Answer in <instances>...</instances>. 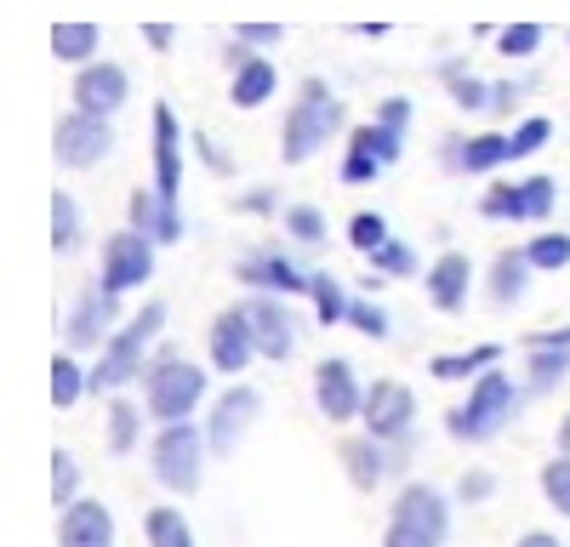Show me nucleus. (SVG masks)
Wrapping results in <instances>:
<instances>
[{
	"mask_svg": "<svg viewBox=\"0 0 570 547\" xmlns=\"http://www.w3.org/2000/svg\"><path fill=\"white\" fill-rule=\"evenodd\" d=\"M343 120H348L343 98H337V91H331L320 74H308V80L297 86V103L285 109V126H279V155H285V166L314 160L331 137L343 131Z\"/></svg>",
	"mask_w": 570,
	"mask_h": 547,
	"instance_id": "1",
	"label": "nucleus"
},
{
	"mask_svg": "<svg viewBox=\"0 0 570 547\" xmlns=\"http://www.w3.org/2000/svg\"><path fill=\"white\" fill-rule=\"evenodd\" d=\"M166 331V302H142L126 326L98 348V365H91V394H120L126 382H142L149 371V342Z\"/></svg>",
	"mask_w": 570,
	"mask_h": 547,
	"instance_id": "2",
	"label": "nucleus"
},
{
	"mask_svg": "<svg viewBox=\"0 0 570 547\" xmlns=\"http://www.w3.org/2000/svg\"><path fill=\"white\" fill-rule=\"evenodd\" d=\"M519 399H525V388H513V377L491 365L485 377L468 382V399L445 410V434L456 445H485L519 417Z\"/></svg>",
	"mask_w": 570,
	"mask_h": 547,
	"instance_id": "3",
	"label": "nucleus"
},
{
	"mask_svg": "<svg viewBox=\"0 0 570 547\" xmlns=\"http://www.w3.org/2000/svg\"><path fill=\"white\" fill-rule=\"evenodd\" d=\"M206 456H212V439L200 422H160V434L149 439V474L171 496H195L206 479Z\"/></svg>",
	"mask_w": 570,
	"mask_h": 547,
	"instance_id": "4",
	"label": "nucleus"
},
{
	"mask_svg": "<svg viewBox=\"0 0 570 547\" xmlns=\"http://www.w3.org/2000/svg\"><path fill=\"white\" fill-rule=\"evenodd\" d=\"M206 399V371L183 354H155L149 371H142V405H149L155 422H188L195 405Z\"/></svg>",
	"mask_w": 570,
	"mask_h": 547,
	"instance_id": "5",
	"label": "nucleus"
},
{
	"mask_svg": "<svg viewBox=\"0 0 570 547\" xmlns=\"http://www.w3.org/2000/svg\"><path fill=\"white\" fill-rule=\"evenodd\" d=\"M52 155H58L63 171H91V166H104V160L115 155V126L98 120V115L69 109V115L58 120V131H52Z\"/></svg>",
	"mask_w": 570,
	"mask_h": 547,
	"instance_id": "6",
	"label": "nucleus"
},
{
	"mask_svg": "<svg viewBox=\"0 0 570 547\" xmlns=\"http://www.w3.org/2000/svg\"><path fill=\"white\" fill-rule=\"evenodd\" d=\"M360 422L371 439H383V445H405L411 428H416V394L394 377H376L365 388V410H360Z\"/></svg>",
	"mask_w": 570,
	"mask_h": 547,
	"instance_id": "7",
	"label": "nucleus"
},
{
	"mask_svg": "<svg viewBox=\"0 0 570 547\" xmlns=\"http://www.w3.org/2000/svg\"><path fill=\"white\" fill-rule=\"evenodd\" d=\"M149 274H155V240L149 235H137V228H120V235L104 240V268H98V286L126 297L137 286H149Z\"/></svg>",
	"mask_w": 570,
	"mask_h": 547,
	"instance_id": "8",
	"label": "nucleus"
},
{
	"mask_svg": "<svg viewBox=\"0 0 570 547\" xmlns=\"http://www.w3.org/2000/svg\"><path fill=\"white\" fill-rule=\"evenodd\" d=\"M559 200V182L553 177H525V182H497V189H485L480 200V217L491 222H542Z\"/></svg>",
	"mask_w": 570,
	"mask_h": 547,
	"instance_id": "9",
	"label": "nucleus"
},
{
	"mask_svg": "<svg viewBox=\"0 0 570 547\" xmlns=\"http://www.w3.org/2000/svg\"><path fill=\"white\" fill-rule=\"evenodd\" d=\"M206 354H212V371H223V377H246V365L263 359L257 354V337H252V319H246V302H234V308H223L212 319Z\"/></svg>",
	"mask_w": 570,
	"mask_h": 547,
	"instance_id": "10",
	"label": "nucleus"
},
{
	"mask_svg": "<svg viewBox=\"0 0 570 547\" xmlns=\"http://www.w3.org/2000/svg\"><path fill=\"white\" fill-rule=\"evenodd\" d=\"M126 98H131V80H126V69H120V63L98 58V63H86V69H75V86H69V103H75L80 115H98V120H115V115L126 109Z\"/></svg>",
	"mask_w": 570,
	"mask_h": 547,
	"instance_id": "11",
	"label": "nucleus"
},
{
	"mask_svg": "<svg viewBox=\"0 0 570 547\" xmlns=\"http://www.w3.org/2000/svg\"><path fill=\"white\" fill-rule=\"evenodd\" d=\"M314 410H320L325 422H360L365 382L354 377L348 359H320L314 365Z\"/></svg>",
	"mask_w": 570,
	"mask_h": 547,
	"instance_id": "12",
	"label": "nucleus"
},
{
	"mask_svg": "<svg viewBox=\"0 0 570 547\" xmlns=\"http://www.w3.org/2000/svg\"><path fill=\"white\" fill-rule=\"evenodd\" d=\"M234 280L252 286V291H268V297H308L314 274H303L279 246H263V251H246L240 262H234Z\"/></svg>",
	"mask_w": 570,
	"mask_h": 547,
	"instance_id": "13",
	"label": "nucleus"
},
{
	"mask_svg": "<svg viewBox=\"0 0 570 547\" xmlns=\"http://www.w3.org/2000/svg\"><path fill=\"white\" fill-rule=\"evenodd\" d=\"M389 525L416 530V536H428V541L445 547V536H451V501H445V490H434V485H405V490L389 501Z\"/></svg>",
	"mask_w": 570,
	"mask_h": 547,
	"instance_id": "14",
	"label": "nucleus"
},
{
	"mask_svg": "<svg viewBox=\"0 0 570 547\" xmlns=\"http://www.w3.org/2000/svg\"><path fill=\"white\" fill-rule=\"evenodd\" d=\"M257 410H263V394L252 382H234L217 405H212V417H206V439H212V456H228V450H240V439L252 434L257 422Z\"/></svg>",
	"mask_w": 570,
	"mask_h": 547,
	"instance_id": "15",
	"label": "nucleus"
},
{
	"mask_svg": "<svg viewBox=\"0 0 570 547\" xmlns=\"http://www.w3.org/2000/svg\"><path fill=\"white\" fill-rule=\"evenodd\" d=\"M120 297L115 291H104V286H91V291H80L75 297V308H69V326H63V337H69V354H86V348H104L120 326Z\"/></svg>",
	"mask_w": 570,
	"mask_h": 547,
	"instance_id": "16",
	"label": "nucleus"
},
{
	"mask_svg": "<svg viewBox=\"0 0 570 547\" xmlns=\"http://www.w3.org/2000/svg\"><path fill=\"white\" fill-rule=\"evenodd\" d=\"M246 319H252V337H257V354L285 365L297 354V319L285 308V297H268V291H252L246 297Z\"/></svg>",
	"mask_w": 570,
	"mask_h": 547,
	"instance_id": "17",
	"label": "nucleus"
},
{
	"mask_svg": "<svg viewBox=\"0 0 570 547\" xmlns=\"http://www.w3.org/2000/svg\"><path fill=\"white\" fill-rule=\"evenodd\" d=\"M337 456H343V468H348V485H354V490H376L389 474L405 468V445H383V439H371V434L343 439Z\"/></svg>",
	"mask_w": 570,
	"mask_h": 547,
	"instance_id": "18",
	"label": "nucleus"
},
{
	"mask_svg": "<svg viewBox=\"0 0 570 547\" xmlns=\"http://www.w3.org/2000/svg\"><path fill=\"white\" fill-rule=\"evenodd\" d=\"M422 291H428V302H434L440 314H462L468 308V291H473L468 251H440L434 262H428V274H422Z\"/></svg>",
	"mask_w": 570,
	"mask_h": 547,
	"instance_id": "19",
	"label": "nucleus"
},
{
	"mask_svg": "<svg viewBox=\"0 0 570 547\" xmlns=\"http://www.w3.org/2000/svg\"><path fill=\"white\" fill-rule=\"evenodd\" d=\"M58 547H115V514L91 496L69 501L58 514Z\"/></svg>",
	"mask_w": 570,
	"mask_h": 547,
	"instance_id": "20",
	"label": "nucleus"
},
{
	"mask_svg": "<svg viewBox=\"0 0 570 547\" xmlns=\"http://www.w3.org/2000/svg\"><path fill=\"white\" fill-rule=\"evenodd\" d=\"M149 160H155V189L166 200H177L183 189V126L166 103H155V143H149Z\"/></svg>",
	"mask_w": 570,
	"mask_h": 547,
	"instance_id": "21",
	"label": "nucleus"
},
{
	"mask_svg": "<svg viewBox=\"0 0 570 547\" xmlns=\"http://www.w3.org/2000/svg\"><path fill=\"white\" fill-rule=\"evenodd\" d=\"M451 149V166L468 171V177H485L497 166L513 160V131H480V137H468V143H445Z\"/></svg>",
	"mask_w": 570,
	"mask_h": 547,
	"instance_id": "22",
	"label": "nucleus"
},
{
	"mask_svg": "<svg viewBox=\"0 0 570 547\" xmlns=\"http://www.w3.org/2000/svg\"><path fill=\"white\" fill-rule=\"evenodd\" d=\"M274 86H279V69L268 58H246V63H234V80H228V103L234 109H263L274 98Z\"/></svg>",
	"mask_w": 570,
	"mask_h": 547,
	"instance_id": "23",
	"label": "nucleus"
},
{
	"mask_svg": "<svg viewBox=\"0 0 570 547\" xmlns=\"http://www.w3.org/2000/svg\"><path fill=\"white\" fill-rule=\"evenodd\" d=\"M104 52V29L98 23H58L52 29V58L69 63V69H86V63H98Z\"/></svg>",
	"mask_w": 570,
	"mask_h": 547,
	"instance_id": "24",
	"label": "nucleus"
},
{
	"mask_svg": "<svg viewBox=\"0 0 570 547\" xmlns=\"http://www.w3.org/2000/svg\"><path fill=\"white\" fill-rule=\"evenodd\" d=\"M531 257H525V246L519 251H497V262H491V302L497 308H513L519 297H525V286H531Z\"/></svg>",
	"mask_w": 570,
	"mask_h": 547,
	"instance_id": "25",
	"label": "nucleus"
},
{
	"mask_svg": "<svg viewBox=\"0 0 570 547\" xmlns=\"http://www.w3.org/2000/svg\"><path fill=\"white\" fill-rule=\"evenodd\" d=\"M497 359H502L497 342L468 348V354H434V359H428V377H434V382H468V377H485Z\"/></svg>",
	"mask_w": 570,
	"mask_h": 547,
	"instance_id": "26",
	"label": "nucleus"
},
{
	"mask_svg": "<svg viewBox=\"0 0 570 547\" xmlns=\"http://www.w3.org/2000/svg\"><path fill=\"white\" fill-rule=\"evenodd\" d=\"M142 410L149 405H131V399H109V410H104V422H109V450L115 456H131L137 450V439H142Z\"/></svg>",
	"mask_w": 570,
	"mask_h": 547,
	"instance_id": "27",
	"label": "nucleus"
},
{
	"mask_svg": "<svg viewBox=\"0 0 570 547\" xmlns=\"http://www.w3.org/2000/svg\"><path fill=\"white\" fill-rule=\"evenodd\" d=\"M570 377V348H531L525 354V394H553Z\"/></svg>",
	"mask_w": 570,
	"mask_h": 547,
	"instance_id": "28",
	"label": "nucleus"
},
{
	"mask_svg": "<svg viewBox=\"0 0 570 547\" xmlns=\"http://www.w3.org/2000/svg\"><path fill=\"white\" fill-rule=\"evenodd\" d=\"M142 541H149V547H195V525L160 501V508L142 514Z\"/></svg>",
	"mask_w": 570,
	"mask_h": 547,
	"instance_id": "29",
	"label": "nucleus"
},
{
	"mask_svg": "<svg viewBox=\"0 0 570 547\" xmlns=\"http://www.w3.org/2000/svg\"><path fill=\"white\" fill-rule=\"evenodd\" d=\"M308 297H314V319L320 326H348V286L337 280V274H314L308 280Z\"/></svg>",
	"mask_w": 570,
	"mask_h": 547,
	"instance_id": "30",
	"label": "nucleus"
},
{
	"mask_svg": "<svg viewBox=\"0 0 570 547\" xmlns=\"http://www.w3.org/2000/svg\"><path fill=\"white\" fill-rule=\"evenodd\" d=\"M348 143L365 149V155H376L383 166H400V155H405V131H394V126H383V120H365V126L348 131Z\"/></svg>",
	"mask_w": 570,
	"mask_h": 547,
	"instance_id": "31",
	"label": "nucleus"
},
{
	"mask_svg": "<svg viewBox=\"0 0 570 547\" xmlns=\"http://www.w3.org/2000/svg\"><path fill=\"white\" fill-rule=\"evenodd\" d=\"M440 80L451 86V103H456V109H491V80L468 74L456 58H451V63H440Z\"/></svg>",
	"mask_w": 570,
	"mask_h": 547,
	"instance_id": "32",
	"label": "nucleus"
},
{
	"mask_svg": "<svg viewBox=\"0 0 570 547\" xmlns=\"http://www.w3.org/2000/svg\"><path fill=\"white\" fill-rule=\"evenodd\" d=\"M80 394H91V371H80L75 354H58L52 359V405L69 410V405H80Z\"/></svg>",
	"mask_w": 570,
	"mask_h": 547,
	"instance_id": "33",
	"label": "nucleus"
},
{
	"mask_svg": "<svg viewBox=\"0 0 570 547\" xmlns=\"http://www.w3.org/2000/svg\"><path fill=\"white\" fill-rule=\"evenodd\" d=\"M52 251L58 257H75L80 251V206H75V195H52Z\"/></svg>",
	"mask_w": 570,
	"mask_h": 547,
	"instance_id": "34",
	"label": "nucleus"
},
{
	"mask_svg": "<svg viewBox=\"0 0 570 547\" xmlns=\"http://www.w3.org/2000/svg\"><path fill=\"white\" fill-rule=\"evenodd\" d=\"M365 262H371L376 280H411V274L422 268V262H416V251H411L405 240H383V246H376Z\"/></svg>",
	"mask_w": 570,
	"mask_h": 547,
	"instance_id": "35",
	"label": "nucleus"
},
{
	"mask_svg": "<svg viewBox=\"0 0 570 547\" xmlns=\"http://www.w3.org/2000/svg\"><path fill=\"white\" fill-rule=\"evenodd\" d=\"M525 257H531L537 274H559V268H570V235L564 228H548V235L525 240Z\"/></svg>",
	"mask_w": 570,
	"mask_h": 547,
	"instance_id": "36",
	"label": "nucleus"
},
{
	"mask_svg": "<svg viewBox=\"0 0 570 547\" xmlns=\"http://www.w3.org/2000/svg\"><path fill=\"white\" fill-rule=\"evenodd\" d=\"M383 240H394L383 211H354V217H348V246H354L360 257H371V251L383 246Z\"/></svg>",
	"mask_w": 570,
	"mask_h": 547,
	"instance_id": "37",
	"label": "nucleus"
},
{
	"mask_svg": "<svg viewBox=\"0 0 570 547\" xmlns=\"http://www.w3.org/2000/svg\"><path fill=\"white\" fill-rule=\"evenodd\" d=\"M325 217L314 206H285V240H297V246H325Z\"/></svg>",
	"mask_w": 570,
	"mask_h": 547,
	"instance_id": "38",
	"label": "nucleus"
},
{
	"mask_svg": "<svg viewBox=\"0 0 570 547\" xmlns=\"http://www.w3.org/2000/svg\"><path fill=\"white\" fill-rule=\"evenodd\" d=\"M348 326H354L360 337H371V342H383L394 319H389V308H383V302H371V297H354V302H348Z\"/></svg>",
	"mask_w": 570,
	"mask_h": 547,
	"instance_id": "39",
	"label": "nucleus"
},
{
	"mask_svg": "<svg viewBox=\"0 0 570 547\" xmlns=\"http://www.w3.org/2000/svg\"><path fill=\"white\" fill-rule=\"evenodd\" d=\"M542 496H548V508L559 519H570V456H553V463L542 468Z\"/></svg>",
	"mask_w": 570,
	"mask_h": 547,
	"instance_id": "40",
	"label": "nucleus"
},
{
	"mask_svg": "<svg viewBox=\"0 0 570 547\" xmlns=\"http://www.w3.org/2000/svg\"><path fill=\"white\" fill-rule=\"evenodd\" d=\"M52 501H58V514L69 508V501H80V463L69 450L52 456Z\"/></svg>",
	"mask_w": 570,
	"mask_h": 547,
	"instance_id": "41",
	"label": "nucleus"
},
{
	"mask_svg": "<svg viewBox=\"0 0 570 547\" xmlns=\"http://www.w3.org/2000/svg\"><path fill=\"white\" fill-rule=\"evenodd\" d=\"M542 46V29L537 23H508V29H497V52L502 58H531Z\"/></svg>",
	"mask_w": 570,
	"mask_h": 547,
	"instance_id": "42",
	"label": "nucleus"
},
{
	"mask_svg": "<svg viewBox=\"0 0 570 547\" xmlns=\"http://www.w3.org/2000/svg\"><path fill=\"white\" fill-rule=\"evenodd\" d=\"M553 137V120H542V115H531V120H519L513 126V160H531L542 143Z\"/></svg>",
	"mask_w": 570,
	"mask_h": 547,
	"instance_id": "43",
	"label": "nucleus"
},
{
	"mask_svg": "<svg viewBox=\"0 0 570 547\" xmlns=\"http://www.w3.org/2000/svg\"><path fill=\"white\" fill-rule=\"evenodd\" d=\"M491 496H497V474L491 468H468L456 479V501H468V508H480V501H491Z\"/></svg>",
	"mask_w": 570,
	"mask_h": 547,
	"instance_id": "44",
	"label": "nucleus"
},
{
	"mask_svg": "<svg viewBox=\"0 0 570 547\" xmlns=\"http://www.w3.org/2000/svg\"><path fill=\"white\" fill-rule=\"evenodd\" d=\"M383 171H389V166L376 160V155H365V149L348 143V160H343V182H348V189H360V182H376Z\"/></svg>",
	"mask_w": 570,
	"mask_h": 547,
	"instance_id": "45",
	"label": "nucleus"
},
{
	"mask_svg": "<svg viewBox=\"0 0 570 547\" xmlns=\"http://www.w3.org/2000/svg\"><path fill=\"white\" fill-rule=\"evenodd\" d=\"M234 211H246V217H274L279 200H274V189H246V195H234Z\"/></svg>",
	"mask_w": 570,
	"mask_h": 547,
	"instance_id": "46",
	"label": "nucleus"
},
{
	"mask_svg": "<svg viewBox=\"0 0 570 547\" xmlns=\"http://www.w3.org/2000/svg\"><path fill=\"white\" fill-rule=\"evenodd\" d=\"M519 98H525V86H519V80H491V115H513Z\"/></svg>",
	"mask_w": 570,
	"mask_h": 547,
	"instance_id": "47",
	"label": "nucleus"
},
{
	"mask_svg": "<svg viewBox=\"0 0 570 547\" xmlns=\"http://www.w3.org/2000/svg\"><path fill=\"white\" fill-rule=\"evenodd\" d=\"M371 120H383V126L405 131V126H411V98H383V103H376V115H371Z\"/></svg>",
	"mask_w": 570,
	"mask_h": 547,
	"instance_id": "48",
	"label": "nucleus"
},
{
	"mask_svg": "<svg viewBox=\"0 0 570 547\" xmlns=\"http://www.w3.org/2000/svg\"><path fill=\"white\" fill-rule=\"evenodd\" d=\"M234 40H246V46H279L285 29L279 23H240V29H234Z\"/></svg>",
	"mask_w": 570,
	"mask_h": 547,
	"instance_id": "49",
	"label": "nucleus"
},
{
	"mask_svg": "<svg viewBox=\"0 0 570 547\" xmlns=\"http://www.w3.org/2000/svg\"><path fill=\"white\" fill-rule=\"evenodd\" d=\"M195 155H200V160H206V166H212L217 177H228V155H223V149L212 143V137H206V131H195Z\"/></svg>",
	"mask_w": 570,
	"mask_h": 547,
	"instance_id": "50",
	"label": "nucleus"
},
{
	"mask_svg": "<svg viewBox=\"0 0 570 547\" xmlns=\"http://www.w3.org/2000/svg\"><path fill=\"white\" fill-rule=\"evenodd\" d=\"M383 547H440V541H428V536H416V530L389 525V530H383Z\"/></svg>",
	"mask_w": 570,
	"mask_h": 547,
	"instance_id": "51",
	"label": "nucleus"
},
{
	"mask_svg": "<svg viewBox=\"0 0 570 547\" xmlns=\"http://www.w3.org/2000/svg\"><path fill=\"white\" fill-rule=\"evenodd\" d=\"M142 40H149L155 52H166V46L177 40V29H171V23H142Z\"/></svg>",
	"mask_w": 570,
	"mask_h": 547,
	"instance_id": "52",
	"label": "nucleus"
},
{
	"mask_svg": "<svg viewBox=\"0 0 570 547\" xmlns=\"http://www.w3.org/2000/svg\"><path fill=\"white\" fill-rule=\"evenodd\" d=\"M513 547H564V541H559V536H548V530H525Z\"/></svg>",
	"mask_w": 570,
	"mask_h": 547,
	"instance_id": "53",
	"label": "nucleus"
},
{
	"mask_svg": "<svg viewBox=\"0 0 570 547\" xmlns=\"http://www.w3.org/2000/svg\"><path fill=\"white\" fill-rule=\"evenodd\" d=\"M559 456H570V417L559 422Z\"/></svg>",
	"mask_w": 570,
	"mask_h": 547,
	"instance_id": "54",
	"label": "nucleus"
}]
</instances>
